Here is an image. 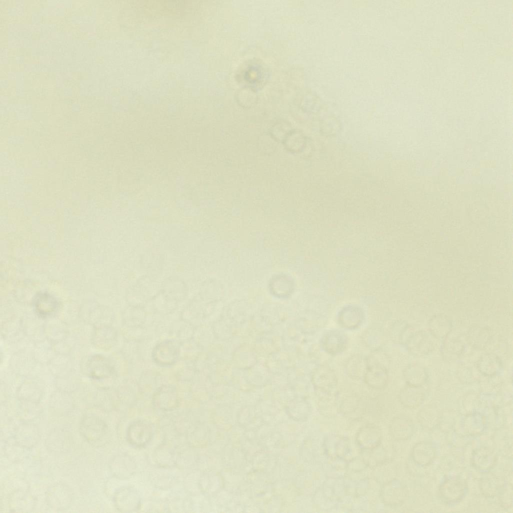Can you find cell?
Listing matches in <instances>:
<instances>
[{
	"instance_id": "obj_6",
	"label": "cell",
	"mask_w": 513,
	"mask_h": 513,
	"mask_svg": "<svg viewBox=\"0 0 513 513\" xmlns=\"http://www.w3.org/2000/svg\"><path fill=\"white\" fill-rule=\"evenodd\" d=\"M153 401L154 405L160 409L168 410L175 408L179 403L176 387L171 385L159 387L154 394Z\"/></svg>"
},
{
	"instance_id": "obj_12",
	"label": "cell",
	"mask_w": 513,
	"mask_h": 513,
	"mask_svg": "<svg viewBox=\"0 0 513 513\" xmlns=\"http://www.w3.org/2000/svg\"><path fill=\"white\" fill-rule=\"evenodd\" d=\"M283 143L289 151L298 153L303 151L305 147L306 138L300 131L291 130L284 139Z\"/></svg>"
},
{
	"instance_id": "obj_5",
	"label": "cell",
	"mask_w": 513,
	"mask_h": 513,
	"mask_svg": "<svg viewBox=\"0 0 513 513\" xmlns=\"http://www.w3.org/2000/svg\"><path fill=\"white\" fill-rule=\"evenodd\" d=\"M153 434V428L149 422L138 420L129 425L127 438L132 445L140 447L146 445L151 440Z\"/></svg>"
},
{
	"instance_id": "obj_7",
	"label": "cell",
	"mask_w": 513,
	"mask_h": 513,
	"mask_svg": "<svg viewBox=\"0 0 513 513\" xmlns=\"http://www.w3.org/2000/svg\"><path fill=\"white\" fill-rule=\"evenodd\" d=\"M114 502L118 509L125 512L137 509L140 505L138 493L131 487L119 489L114 496Z\"/></svg>"
},
{
	"instance_id": "obj_17",
	"label": "cell",
	"mask_w": 513,
	"mask_h": 513,
	"mask_svg": "<svg viewBox=\"0 0 513 513\" xmlns=\"http://www.w3.org/2000/svg\"><path fill=\"white\" fill-rule=\"evenodd\" d=\"M484 479L481 483V489L485 495L493 496L500 489L501 486H498V483L495 477Z\"/></svg>"
},
{
	"instance_id": "obj_13",
	"label": "cell",
	"mask_w": 513,
	"mask_h": 513,
	"mask_svg": "<svg viewBox=\"0 0 513 513\" xmlns=\"http://www.w3.org/2000/svg\"><path fill=\"white\" fill-rule=\"evenodd\" d=\"M92 368L91 375L94 378L102 379L110 376L113 371L109 361L104 357L94 358L91 362Z\"/></svg>"
},
{
	"instance_id": "obj_4",
	"label": "cell",
	"mask_w": 513,
	"mask_h": 513,
	"mask_svg": "<svg viewBox=\"0 0 513 513\" xmlns=\"http://www.w3.org/2000/svg\"><path fill=\"white\" fill-rule=\"evenodd\" d=\"M80 430L82 435L89 442L94 444L104 435L106 427L104 422L98 417L89 415L82 419Z\"/></svg>"
},
{
	"instance_id": "obj_10",
	"label": "cell",
	"mask_w": 513,
	"mask_h": 513,
	"mask_svg": "<svg viewBox=\"0 0 513 513\" xmlns=\"http://www.w3.org/2000/svg\"><path fill=\"white\" fill-rule=\"evenodd\" d=\"M437 448L433 443L422 441L415 445L412 456L414 461L421 466L430 464L436 457Z\"/></svg>"
},
{
	"instance_id": "obj_16",
	"label": "cell",
	"mask_w": 513,
	"mask_h": 513,
	"mask_svg": "<svg viewBox=\"0 0 513 513\" xmlns=\"http://www.w3.org/2000/svg\"><path fill=\"white\" fill-rule=\"evenodd\" d=\"M396 437L399 439H406L413 432V423L409 419L402 418L398 419L395 423Z\"/></svg>"
},
{
	"instance_id": "obj_9",
	"label": "cell",
	"mask_w": 513,
	"mask_h": 513,
	"mask_svg": "<svg viewBox=\"0 0 513 513\" xmlns=\"http://www.w3.org/2000/svg\"><path fill=\"white\" fill-rule=\"evenodd\" d=\"M496 460V453L492 449L482 447L473 451L471 463L476 469L480 472H486L493 467Z\"/></svg>"
},
{
	"instance_id": "obj_2",
	"label": "cell",
	"mask_w": 513,
	"mask_h": 513,
	"mask_svg": "<svg viewBox=\"0 0 513 513\" xmlns=\"http://www.w3.org/2000/svg\"><path fill=\"white\" fill-rule=\"evenodd\" d=\"M467 489V484L465 480L459 477H450L446 478L441 484L439 492L445 502L455 503L463 498Z\"/></svg>"
},
{
	"instance_id": "obj_14",
	"label": "cell",
	"mask_w": 513,
	"mask_h": 513,
	"mask_svg": "<svg viewBox=\"0 0 513 513\" xmlns=\"http://www.w3.org/2000/svg\"><path fill=\"white\" fill-rule=\"evenodd\" d=\"M367 367V358L356 356L351 358L347 366L348 375L353 378L360 379L364 377Z\"/></svg>"
},
{
	"instance_id": "obj_8",
	"label": "cell",
	"mask_w": 513,
	"mask_h": 513,
	"mask_svg": "<svg viewBox=\"0 0 513 513\" xmlns=\"http://www.w3.org/2000/svg\"><path fill=\"white\" fill-rule=\"evenodd\" d=\"M346 335L340 331L331 330L325 334L321 341L323 349L332 355L343 352L347 347Z\"/></svg>"
},
{
	"instance_id": "obj_1",
	"label": "cell",
	"mask_w": 513,
	"mask_h": 513,
	"mask_svg": "<svg viewBox=\"0 0 513 513\" xmlns=\"http://www.w3.org/2000/svg\"><path fill=\"white\" fill-rule=\"evenodd\" d=\"M386 358L380 353H376L367 358V367L364 379L371 387L380 389L386 386L388 381Z\"/></svg>"
},
{
	"instance_id": "obj_15",
	"label": "cell",
	"mask_w": 513,
	"mask_h": 513,
	"mask_svg": "<svg viewBox=\"0 0 513 513\" xmlns=\"http://www.w3.org/2000/svg\"><path fill=\"white\" fill-rule=\"evenodd\" d=\"M338 319V322L343 327L353 329L360 325L362 317L358 311L348 310L343 312L340 315Z\"/></svg>"
},
{
	"instance_id": "obj_3",
	"label": "cell",
	"mask_w": 513,
	"mask_h": 513,
	"mask_svg": "<svg viewBox=\"0 0 513 513\" xmlns=\"http://www.w3.org/2000/svg\"><path fill=\"white\" fill-rule=\"evenodd\" d=\"M179 350L174 340H167L158 344L154 348L152 358L154 362L161 366H169L177 360Z\"/></svg>"
},
{
	"instance_id": "obj_11",
	"label": "cell",
	"mask_w": 513,
	"mask_h": 513,
	"mask_svg": "<svg viewBox=\"0 0 513 513\" xmlns=\"http://www.w3.org/2000/svg\"><path fill=\"white\" fill-rule=\"evenodd\" d=\"M316 384L321 392L331 393L336 387L337 380L333 370L327 366H322L317 371Z\"/></svg>"
}]
</instances>
